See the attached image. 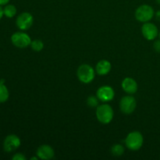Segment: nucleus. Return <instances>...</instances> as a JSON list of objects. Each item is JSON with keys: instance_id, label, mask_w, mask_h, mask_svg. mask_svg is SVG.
I'll return each instance as SVG.
<instances>
[{"instance_id": "5", "label": "nucleus", "mask_w": 160, "mask_h": 160, "mask_svg": "<svg viewBox=\"0 0 160 160\" xmlns=\"http://www.w3.org/2000/svg\"><path fill=\"white\" fill-rule=\"evenodd\" d=\"M11 42L17 48H24L31 45V39L27 33L17 31L11 36Z\"/></svg>"}, {"instance_id": "19", "label": "nucleus", "mask_w": 160, "mask_h": 160, "mask_svg": "<svg viewBox=\"0 0 160 160\" xmlns=\"http://www.w3.org/2000/svg\"><path fill=\"white\" fill-rule=\"evenodd\" d=\"M12 160H26V157L23 153H16L12 157Z\"/></svg>"}, {"instance_id": "7", "label": "nucleus", "mask_w": 160, "mask_h": 160, "mask_svg": "<svg viewBox=\"0 0 160 160\" xmlns=\"http://www.w3.org/2000/svg\"><path fill=\"white\" fill-rule=\"evenodd\" d=\"M137 102L135 98L131 95L124 96L121 98L120 102V110L125 114H131L135 110Z\"/></svg>"}, {"instance_id": "9", "label": "nucleus", "mask_w": 160, "mask_h": 160, "mask_svg": "<svg viewBox=\"0 0 160 160\" xmlns=\"http://www.w3.org/2000/svg\"><path fill=\"white\" fill-rule=\"evenodd\" d=\"M142 33L144 38L148 41H152L159 35L158 28L154 23L146 22L142 27Z\"/></svg>"}, {"instance_id": "22", "label": "nucleus", "mask_w": 160, "mask_h": 160, "mask_svg": "<svg viewBox=\"0 0 160 160\" xmlns=\"http://www.w3.org/2000/svg\"><path fill=\"white\" fill-rule=\"evenodd\" d=\"M156 18L158 21L160 22V10L157 11V12H156Z\"/></svg>"}, {"instance_id": "15", "label": "nucleus", "mask_w": 160, "mask_h": 160, "mask_svg": "<svg viewBox=\"0 0 160 160\" xmlns=\"http://www.w3.org/2000/svg\"><path fill=\"white\" fill-rule=\"evenodd\" d=\"M9 96V90L4 84H0V103L5 102Z\"/></svg>"}, {"instance_id": "16", "label": "nucleus", "mask_w": 160, "mask_h": 160, "mask_svg": "<svg viewBox=\"0 0 160 160\" xmlns=\"http://www.w3.org/2000/svg\"><path fill=\"white\" fill-rule=\"evenodd\" d=\"M111 153L114 156H121L124 153V148L123 145H120V144L114 145L111 148Z\"/></svg>"}, {"instance_id": "3", "label": "nucleus", "mask_w": 160, "mask_h": 160, "mask_svg": "<svg viewBox=\"0 0 160 160\" xmlns=\"http://www.w3.org/2000/svg\"><path fill=\"white\" fill-rule=\"evenodd\" d=\"M77 74L80 81L84 84H88L95 78V72L92 66L88 64H83L78 67Z\"/></svg>"}, {"instance_id": "1", "label": "nucleus", "mask_w": 160, "mask_h": 160, "mask_svg": "<svg viewBox=\"0 0 160 160\" xmlns=\"http://www.w3.org/2000/svg\"><path fill=\"white\" fill-rule=\"evenodd\" d=\"M113 109L109 104H102L98 106L96 109V117L100 123L108 124L113 118Z\"/></svg>"}, {"instance_id": "24", "label": "nucleus", "mask_w": 160, "mask_h": 160, "mask_svg": "<svg viewBox=\"0 0 160 160\" xmlns=\"http://www.w3.org/2000/svg\"><path fill=\"white\" fill-rule=\"evenodd\" d=\"M4 83H5V80L4 79L0 80V84H4Z\"/></svg>"}, {"instance_id": "10", "label": "nucleus", "mask_w": 160, "mask_h": 160, "mask_svg": "<svg viewBox=\"0 0 160 160\" xmlns=\"http://www.w3.org/2000/svg\"><path fill=\"white\" fill-rule=\"evenodd\" d=\"M96 96L101 102H110L113 99L114 96H115V92L111 87L104 85L100 87L97 90Z\"/></svg>"}, {"instance_id": "23", "label": "nucleus", "mask_w": 160, "mask_h": 160, "mask_svg": "<svg viewBox=\"0 0 160 160\" xmlns=\"http://www.w3.org/2000/svg\"><path fill=\"white\" fill-rule=\"evenodd\" d=\"M3 15H4V12H3V9L2 8V6H0V20L2 18Z\"/></svg>"}, {"instance_id": "4", "label": "nucleus", "mask_w": 160, "mask_h": 160, "mask_svg": "<svg viewBox=\"0 0 160 160\" xmlns=\"http://www.w3.org/2000/svg\"><path fill=\"white\" fill-rule=\"evenodd\" d=\"M154 15V9L148 5H142L135 11V18L142 23L149 22V20L153 18Z\"/></svg>"}, {"instance_id": "11", "label": "nucleus", "mask_w": 160, "mask_h": 160, "mask_svg": "<svg viewBox=\"0 0 160 160\" xmlns=\"http://www.w3.org/2000/svg\"><path fill=\"white\" fill-rule=\"evenodd\" d=\"M36 155L38 157V159L43 160L51 159L54 157L55 152L53 148L50 145H41L38 148Z\"/></svg>"}, {"instance_id": "6", "label": "nucleus", "mask_w": 160, "mask_h": 160, "mask_svg": "<svg viewBox=\"0 0 160 160\" xmlns=\"http://www.w3.org/2000/svg\"><path fill=\"white\" fill-rule=\"evenodd\" d=\"M34 23L33 16L30 12H22L17 17L16 20V24L17 28L21 31H27L32 26Z\"/></svg>"}, {"instance_id": "25", "label": "nucleus", "mask_w": 160, "mask_h": 160, "mask_svg": "<svg viewBox=\"0 0 160 160\" xmlns=\"http://www.w3.org/2000/svg\"><path fill=\"white\" fill-rule=\"evenodd\" d=\"M156 2H157V3L159 5H160V0H156Z\"/></svg>"}, {"instance_id": "14", "label": "nucleus", "mask_w": 160, "mask_h": 160, "mask_svg": "<svg viewBox=\"0 0 160 160\" xmlns=\"http://www.w3.org/2000/svg\"><path fill=\"white\" fill-rule=\"evenodd\" d=\"M4 15L8 18H12L17 14V8L15 6L12 4L6 5L5 8L3 9Z\"/></svg>"}, {"instance_id": "13", "label": "nucleus", "mask_w": 160, "mask_h": 160, "mask_svg": "<svg viewBox=\"0 0 160 160\" xmlns=\"http://www.w3.org/2000/svg\"><path fill=\"white\" fill-rule=\"evenodd\" d=\"M111 68H112V65L110 62L106 59H102L97 63L95 70L98 75L103 76V75L108 74L110 72Z\"/></svg>"}, {"instance_id": "20", "label": "nucleus", "mask_w": 160, "mask_h": 160, "mask_svg": "<svg viewBox=\"0 0 160 160\" xmlns=\"http://www.w3.org/2000/svg\"><path fill=\"white\" fill-rule=\"evenodd\" d=\"M153 48H154L155 51L157 52H160V40H157L154 42Z\"/></svg>"}, {"instance_id": "21", "label": "nucleus", "mask_w": 160, "mask_h": 160, "mask_svg": "<svg viewBox=\"0 0 160 160\" xmlns=\"http://www.w3.org/2000/svg\"><path fill=\"white\" fill-rule=\"evenodd\" d=\"M9 0H0V6H6L9 3Z\"/></svg>"}, {"instance_id": "18", "label": "nucleus", "mask_w": 160, "mask_h": 160, "mask_svg": "<svg viewBox=\"0 0 160 160\" xmlns=\"http://www.w3.org/2000/svg\"><path fill=\"white\" fill-rule=\"evenodd\" d=\"M98 97H95L92 95V96H89L87 99V105L90 107L94 108V107H98Z\"/></svg>"}, {"instance_id": "12", "label": "nucleus", "mask_w": 160, "mask_h": 160, "mask_svg": "<svg viewBox=\"0 0 160 160\" xmlns=\"http://www.w3.org/2000/svg\"><path fill=\"white\" fill-rule=\"evenodd\" d=\"M122 88L126 93L133 95L138 91V84L134 79L131 78H126L122 81Z\"/></svg>"}, {"instance_id": "26", "label": "nucleus", "mask_w": 160, "mask_h": 160, "mask_svg": "<svg viewBox=\"0 0 160 160\" xmlns=\"http://www.w3.org/2000/svg\"><path fill=\"white\" fill-rule=\"evenodd\" d=\"M159 38H160V31H159Z\"/></svg>"}, {"instance_id": "8", "label": "nucleus", "mask_w": 160, "mask_h": 160, "mask_svg": "<svg viewBox=\"0 0 160 160\" xmlns=\"http://www.w3.org/2000/svg\"><path fill=\"white\" fill-rule=\"evenodd\" d=\"M20 139L16 134H9L3 142V149L6 152H12L20 146Z\"/></svg>"}, {"instance_id": "17", "label": "nucleus", "mask_w": 160, "mask_h": 160, "mask_svg": "<svg viewBox=\"0 0 160 160\" xmlns=\"http://www.w3.org/2000/svg\"><path fill=\"white\" fill-rule=\"evenodd\" d=\"M31 47L34 51L35 52H40L44 48V43L42 42V40L39 39H35L34 41H31Z\"/></svg>"}, {"instance_id": "2", "label": "nucleus", "mask_w": 160, "mask_h": 160, "mask_svg": "<svg viewBox=\"0 0 160 160\" xmlns=\"http://www.w3.org/2000/svg\"><path fill=\"white\" fill-rule=\"evenodd\" d=\"M144 138L142 134L138 131H133L128 134L125 139V144L128 149L132 151L139 150L143 145Z\"/></svg>"}]
</instances>
